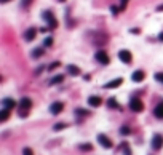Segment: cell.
Segmentation results:
<instances>
[{
	"label": "cell",
	"mask_w": 163,
	"mask_h": 155,
	"mask_svg": "<svg viewBox=\"0 0 163 155\" xmlns=\"http://www.w3.org/2000/svg\"><path fill=\"white\" fill-rule=\"evenodd\" d=\"M31 106H32V101L29 99V98H22V99L19 101V107H21L19 114H21V117H24V115H26V112L31 109Z\"/></svg>",
	"instance_id": "6da1fadb"
},
{
	"label": "cell",
	"mask_w": 163,
	"mask_h": 155,
	"mask_svg": "<svg viewBox=\"0 0 163 155\" xmlns=\"http://www.w3.org/2000/svg\"><path fill=\"white\" fill-rule=\"evenodd\" d=\"M130 109L133 112H142L144 110V104L141 99H138V98H133V99L130 101Z\"/></svg>",
	"instance_id": "7a4b0ae2"
},
{
	"label": "cell",
	"mask_w": 163,
	"mask_h": 155,
	"mask_svg": "<svg viewBox=\"0 0 163 155\" xmlns=\"http://www.w3.org/2000/svg\"><path fill=\"white\" fill-rule=\"evenodd\" d=\"M94 56H96V61L99 62V64H109V61H111V59H109V56H107V53L106 51H102V50H99V51H96V54H94Z\"/></svg>",
	"instance_id": "3957f363"
},
{
	"label": "cell",
	"mask_w": 163,
	"mask_h": 155,
	"mask_svg": "<svg viewBox=\"0 0 163 155\" xmlns=\"http://www.w3.org/2000/svg\"><path fill=\"white\" fill-rule=\"evenodd\" d=\"M118 58H120L121 62H125V64H130V62L133 61V56H131V53H130L128 50H121V51L118 53Z\"/></svg>",
	"instance_id": "277c9868"
},
{
	"label": "cell",
	"mask_w": 163,
	"mask_h": 155,
	"mask_svg": "<svg viewBox=\"0 0 163 155\" xmlns=\"http://www.w3.org/2000/svg\"><path fill=\"white\" fill-rule=\"evenodd\" d=\"M43 18L47 19V22H48V26L51 27V29H54V27L58 26V21H56V18L53 16V13H50V11H45V13H43Z\"/></svg>",
	"instance_id": "5b68a950"
},
{
	"label": "cell",
	"mask_w": 163,
	"mask_h": 155,
	"mask_svg": "<svg viewBox=\"0 0 163 155\" xmlns=\"http://www.w3.org/2000/svg\"><path fill=\"white\" fill-rule=\"evenodd\" d=\"M98 142H99L102 147H106V149H111V147H112V141L109 139L106 134H98Z\"/></svg>",
	"instance_id": "8992f818"
},
{
	"label": "cell",
	"mask_w": 163,
	"mask_h": 155,
	"mask_svg": "<svg viewBox=\"0 0 163 155\" xmlns=\"http://www.w3.org/2000/svg\"><path fill=\"white\" fill-rule=\"evenodd\" d=\"M161 146H163V136L161 134H154V138H152V147L155 150H160Z\"/></svg>",
	"instance_id": "52a82bcc"
},
{
	"label": "cell",
	"mask_w": 163,
	"mask_h": 155,
	"mask_svg": "<svg viewBox=\"0 0 163 155\" xmlns=\"http://www.w3.org/2000/svg\"><path fill=\"white\" fill-rule=\"evenodd\" d=\"M62 109H64V104L62 102H53L51 107H50V112H51L53 115H58Z\"/></svg>",
	"instance_id": "ba28073f"
},
{
	"label": "cell",
	"mask_w": 163,
	"mask_h": 155,
	"mask_svg": "<svg viewBox=\"0 0 163 155\" xmlns=\"http://www.w3.org/2000/svg\"><path fill=\"white\" fill-rule=\"evenodd\" d=\"M88 104L93 106V107H99L102 104V99H101L99 96H90L88 98Z\"/></svg>",
	"instance_id": "9c48e42d"
},
{
	"label": "cell",
	"mask_w": 163,
	"mask_h": 155,
	"mask_svg": "<svg viewBox=\"0 0 163 155\" xmlns=\"http://www.w3.org/2000/svg\"><path fill=\"white\" fill-rule=\"evenodd\" d=\"M35 35H37V31L34 29V27H31V29H27V31H26L24 38H26V42H32V40L35 38Z\"/></svg>",
	"instance_id": "30bf717a"
},
{
	"label": "cell",
	"mask_w": 163,
	"mask_h": 155,
	"mask_svg": "<svg viewBox=\"0 0 163 155\" xmlns=\"http://www.w3.org/2000/svg\"><path fill=\"white\" fill-rule=\"evenodd\" d=\"M144 77H146V74H144V70H136V72H133V75H131V78H133V82H142L144 80Z\"/></svg>",
	"instance_id": "8fae6325"
},
{
	"label": "cell",
	"mask_w": 163,
	"mask_h": 155,
	"mask_svg": "<svg viewBox=\"0 0 163 155\" xmlns=\"http://www.w3.org/2000/svg\"><path fill=\"white\" fill-rule=\"evenodd\" d=\"M2 104H3L5 109H10V110H11L13 107L16 106V101H15V99H11V98H5V99L2 101Z\"/></svg>",
	"instance_id": "7c38bea8"
},
{
	"label": "cell",
	"mask_w": 163,
	"mask_h": 155,
	"mask_svg": "<svg viewBox=\"0 0 163 155\" xmlns=\"http://www.w3.org/2000/svg\"><path fill=\"white\" fill-rule=\"evenodd\" d=\"M121 78H117V80H112V82H109V83H106L104 85V88H117V87H120L121 85Z\"/></svg>",
	"instance_id": "4fadbf2b"
},
{
	"label": "cell",
	"mask_w": 163,
	"mask_h": 155,
	"mask_svg": "<svg viewBox=\"0 0 163 155\" xmlns=\"http://www.w3.org/2000/svg\"><path fill=\"white\" fill-rule=\"evenodd\" d=\"M154 114L157 118H163V102H160L155 109H154Z\"/></svg>",
	"instance_id": "5bb4252c"
},
{
	"label": "cell",
	"mask_w": 163,
	"mask_h": 155,
	"mask_svg": "<svg viewBox=\"0 0 163 155\" xmlns=\"http://www.w3.org/2000/svg\"><path fill=\"white\" fill-rule=\"evenodd\" d=\"M67 72H69L71 75H78L80 74V69L77 66H74V64H69V66H67Z\"/></svg>",
	"instance_id": "9a60e30c"
},
{
	"label": "cell",
	"mask_w": 163,
	"mask_h": 155,
	"mask_svg": "<svg viewBox=\"0 0 163 155\" xmlns=\"http://www.w3.org/2000/svg\"><path fill=\"white\" fill-rule=\"evenodd\" d=\"M8 117H10V109H2V112H0V120L2 122H7L8 120Z\"/></svg>",
	"instance_id": "2e32d148"
},
{
	"label": "cell",
	"mask_w": 163,
	"mask_h": 155,
	"mask_svg": "<svg viewBox=\"0 0 163 155\" xmlns=\"http://www.w3.org/2000/svg\"><path fill=\"white\" fill-rule=\"evenodd\" d=\"M64 80V75H54L51 80H50V85H58V83H61Z\"/></svg>",
	"instance_id": "e0dca14e"
},
{
	"label": "cell",
	"mask_w": 163,
	"mask_h": 155,
	"mask_svg": "<svg viewBox=\"0 0 163 155\" xmlns=\"http://www.w3.org/2000/svg\"><path fill=\"white\" fill-rule=\"evenodd\" d=\"M107 106L111 107V109H117V107H118V102H117L115 98H111V99L107 101Z\"/></svg>",
	"instance_id": "ac0fdd59"
},
{
	"label": "cell",
	"mask_w": 163,
	"mask_h": 155,
	"mask_svg": "<svg viewBox=\"0 0 163 155\" xmlns=\"http://www.w3.org/2000/svg\"><path fill=\"white\" fill-rule=\"evenodd\" d=\"M66 126H67L66 123H56L53 130H54V131H61V130H64V128H66Z\"/></svg>",
	"instance_id": "d6986e66"
},
{
	"label": "cell",
	"mask_w": 163,
	"mask_h": 155,
	"mask_svg": "<svg viewBox=\"0 0 163 155\" xmlns=\"http://www.w3.org/2000/svg\"><path fill=\"white\" fill-rule=\"evenodd\" d=\"M43 54V50H40V48H35L34 51H32V56L34 58H38V56H42Z\"/></svg>",
	"instance_id": "ffe728a7"
},
{
	"label": "cell",
	"mask_w": 163,
	"mask_h": 155,
	"mask_svg": "<svg viewBox=\"0 0 163 155\" xmlns=\"http://www.w3.org/2000/svg\"><path fill=\"white\" fill-rule=\"evenodd\" d=\"M120 133H121V134H130V128H128V126H121V128H120Z\"/></svg>",
	"instance_id": "44dd1931"
},
{
	"label": "cell",
	"mask_w": 163,
	"mask_h": 155,
	"mask_svg": "<svg viewBox=\"0 0 163 155\" xmlns=\"http://www.w3.org/2000/svg\"><path fill=\"white\" fill-rule=\"evenodd\" d=\"M59 66H61V64H59V62L56 61V62H53V64H50V66H48V69H50V70H54V69H58Z\"/></svg>",
	"instance_id": "7402d4cb"
},
{
	"label": "cell",
	"mask_w": 163,
	"mask_h": 155,
	"mask_svg": "<svg viewBox=\"0 0 163 155\" xmlns=\"http://www.w3.org/2000/svg\"><path fill=\"white\" fill-rule=\"evenodd\" d=\"M80 149H82V150H91V149H93V146H91V144H82V146H80Z\"/></svg>",
	"instance_id": "603a6c76"
},
{
	"label": "cell",
	"mask_w": 163,
	"mask_h": 155,
	"mask_svg": "<svg viewBox=\"0 0 163 155\" xmlns=\"http://www.w3.org/2000/svg\"><path fill=\"white\" fill-rule=\"evenodd\" d=\"M75 114H78V115H88V112L83 110V109H75Z\"/></svg>",
	"instance_id": "cb8c5ba5"
},
{
	"label": "cell",
	"mask_w": 163,
	"mask_h": 155,
	"mask_svg": "<svg viewBox=\"0 0 163 155\" xmlns=\"http://www.w3.org/2000/svg\"><path fill=\"white\" fill-rule=\"evenodd\" d=\"M22 155H34V152H32V149H29V147H26V149L22 150Z\"/></svg>",
	"instance_id": "d4e9b609"
},
{
	"label": "cell",
	"mask_w": 163,
	"mask_h": 155,
	"mask_svg": "<svg viewBox=\"0 0 163 155\" xmlns=\"http://www.w3.org/2000/svg\"><path fill=\"white\" fill-rule=\"evenodd\" d=\"M50 45H53V38L51 37H47L45 38V47H50Z\"/></svg>",
	"instance_id": "484cf974"
},
{
	"label": "cell",
	"mask_w": 163,
	"mask_h": 155,
	"mask_svg": "<svg viewBox=\"0 0 163 155\" xmlns=\"http://www.w3.org/2000/svg\"><path fill=\"white\" fill-rule=\"evenodd\" d=\"M155 78H157L160 83H163V72H158V74H155Z\"/></svg>",
	"instance_id": "4316f807"
},
{
	"label": "cell",
	"mask_w": 163,
	"mask_h": 155,
	"mask_svg": "<svg viewBox=\"0 0 163 155\" xmlns=\"http://www.w3.org/2000/svg\"><path fill=\"white\" fill-rule=\"evenodd\" d=\"M111 11L114 13V15H118V11H120V8H118V7H114V5H112V7H111Z\"/></svg>",
	"instance_id": "83f0119b"
},
{
	"label": "cell",
	"mask_w": 163,
	"mask_h": 155,
	"mask_svg": "<svg viewBox=\"0 0 163 155\" xmlns=\"http://www.w3.org/2000/svg\"><path fill=\"white\" fill-rule=\"evenodd\" d=\"M31 5V0H22V7H29Z\"/></svg>",
	"instance_id": "f1b7e54d"
},
{
	"label": "cell",
	"mask_w": 163,
	"mask_h": 155,
	"mask_svg": "<svg viewBox=\"0 0 163 155\" xmlns=\"http://www.w3.org/2000/svg\"><path fill=\"white\" fill-rule=\"evenodd\" d=\"M120 2H121V8H125L126 3H128V0H120Z\"/></svg>",
	"instance_id": "f546056e"
},
{
	"label": "cell",
	"mask_w": 163,
	"mask_h": 155,
	"mask_svg": "<svg viewBox=\"0 0 163 155\" xmlns=\"http://www.w3.org/2000/svg\"><path fill=\"white\" fill-rule=\"evenodd\" d=\"M158 40H160V42H163V32H160V35H158Z\"/></svg>",
	"instance_id": "4dcf8cb0"
},
{
	"label": "cell",
	"mask_w": 163,
	"mask_h": 155,
	"mask_svg": "<svg viewBox=\"0 0 163 155\" xmlns=\"http://www.w3.org/2000/svg\"><path fill=\"white\" fill-rule=\"evenodd\" d=\"M158 10H163V5H160V7H158Z\"/></svg>",
	"instance_id": "1f68e13d"
},
{
	"label": "cell",
	"mask_w": 163,
	"mask_h": 155,
	"mask_svg": "<svg viewBox=\"0 0 163 155\" xmlns=\"http://www.w3.org/2000/svg\"><path fill=\"white\" fill-rule=\"evenodd\" d=\"M2 2H3V3H7V2H8V0H2Z\"/></svg>",
	"instance_id": "d6a6232c"
}]
</instances>
